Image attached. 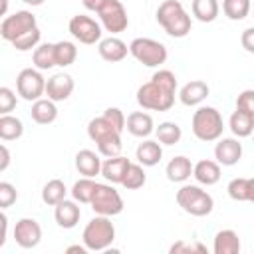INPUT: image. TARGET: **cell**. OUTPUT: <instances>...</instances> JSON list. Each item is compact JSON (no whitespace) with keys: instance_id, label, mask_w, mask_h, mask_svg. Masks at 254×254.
Returning a JSON list of instances; mask_svg holds the SVG:
<instances>
[{"instance_id":"6da1fadb","label":"cell","mask_w":254,"mask_h":254,"mask_svg":"<svg viewBox=\"0 0 254 254\" xmlns=\"http://www.w3.org/2000/svg\"><path fill=\"white\" fill-rule=\"evenodd\" d=\"M177 77L169 69H159L153 73L151 81L137 89V103L151 111H169L175 103Z\"/></svg>"},{"instance_id":"7a4b0ae2","label":"cell","mask_w":254,"mask_h":254,"mask_svg":"<svg viewBox=\"0 0 254 254\" xmlns=\"http://www.w3.org/2000/svg\"><path fill=\"white\" fill-rule=\"evenodd\" d=\"M87 135L91 141L97 143V149L105 157H117L123 149L121 145V131L105 117H95L87 125Z\"/></svg>"},{"instance_id":"3957f363","label":"cell","mask_w":254,"mask_h":254,"mask_svg":"<svg viewBox=\"0 0 254 254\" xmlns=\"http://www.w3.org/2000/svg\"><path fill=\"white\" fill-rule=\"evenodd\" d=\"M157 22L173 38H185L190 32V16L179 0H165L157 8Z\"/></svg>"},{"instance_id":"277c9868","label":"cell","mask_w":254,"mask_h":254,"mask_svg":"<svg viewBox=\"0 0 254 254\" xmlns=\"http://www.w3.org/2000/svg\"><path fill=\"white\" fill-rule=\"evenodd\" d=\"M222 129H224V123H222V115L218 109L214 107H198L192 115V133L196 139L200 141H216L220 139L222 135Z\"/></svg>"},{"instance_id":"5b68a950","label":"cell","mask_w":254,"mask_h":254,"mask_svg":"<svg viewBox=\"0 0 254 254\" xmlns=\"http://www.w3.org/2000/svg\"><path fill=\"white\" fill-rule=\"evenodd\" d=\"M81 238H83V244L87 246V250H105L115 240V226L109 220V216L97 214L95 218H91L87 222Z\"/></svg>"},{"instance_id":"8992f818","label":"cell","mask_w":254,"mask_h":254,"mask_svg":"<svg viewBox=\"0 0 254 254\" xmlns=\"http://www.w3.org/2000/svg\"><path fill=\"white\" fill-rule=\"evenodd\" d=\"M177 202L185 212H189L192 216H206L212 212V206H214L212 196L194 185L181 187L177 190Z\"/></svg>"},{"instance_id":"52a82bcc","label":"cell","mask_w":254,"mask_h":254,"mask_svg":"<svg viewBox=\"0 0 254 254\" xmlns=\"http://www.w3.org/2000/svg\"><path fill=\"white\" fill-rule=\"evenodd\" d=\"M129 54L147 67H157L167 60V48L151 38H135L129 44Z\"/></svg>"},{"instance_id":"ba28073f","label":"cell","mask_w":254,"mask_h":254,"mask_svg":"<svg viewBox=\"0 0 254 254\" xmlns=\"http://www.w3.org/2000/svg\"><path fill=\"white\" fill-rule=\"evenodd\" d=\"M16 89H18V95H22V99L38 101L46 93V79H44V75L40 73L38 67L36 69L26 67L16 77Z\"/></svg>"},{"instance_id":"9c48e42d","label":"cell","mask_w":254,"mask_h":254,"mask_svg":"<svg viewBox=\"0 0 254 254\" xmlns=\"http://www.w3.org/2000/svg\"><path fill=\"white\" fill-rule=\"evenodd\" d=\"M89 204H91L95 214H103V216H115L123 210V198L111 185H99L97 183L95 194H93Z\"/></svg>"},{"instance_id":"30bf717a","label":"cell","mask_w":254,"mask_h":254,"mask_svg":"<svg viewBox=\"0 0 254 254\" xmlns=\"http://www.w3.org/2000/svg\"><path fill=\"white\" fill-rule=\"evenodd\" d=\"M32 28H36V16L28 10H18L12 16H6L0 24V36L6 42H14L16 38H20L22 34L30 32Z\"/></svg>"},{"instance_id":"8fae6325","label":"cell","mask_w":254,"mask_h":254,"mask_svg":"<svg viewBox=\"0 0 254 254\" xmlns=\"http://www.w3.org/2000/svg\"><path fill=\"white\" fill-rule=\"evenodd\" d=\"M99 20L103 24V28L111 34H119L125 32L129 26V18H127V10L123 8V4L119 0H107L103 4V8L97 12Z\"/></svg>"},{"instance_id":"7c38bea8","label":"cell","mask_w":254,"mask_h":254,"mask_svg":"<svg viewBox=\"0 0 254 254\" xmlns=\"http://www.w3.org/2000/svg\"><path fill=\"white\" fill-rule=\"evenodd\" d=\"M67 28H69V34L77 42H81V44L91 46L95 42H101V26L93 18H89V16H83V14L73 16L69 20Z\"/></svg>"},{"instance_id":"4fadbf2b","label":"cell","mask_w":254,"mask_h":254,"mask_svg":"<svg viewBox=\"0 0 254 254\" xmlns=\"http://www.w3.org/2000/svg\"><path fill=\"white\" fill-rule=\"evenodd\" d=\"M14 240L20 248H34L42 240V228L34 218H20L14 226Z\"/></svg>"},{"instance_id":"5bb4252c","label":"cell","mask_w":254,"mask_h":254,"mask_svg":"<svg viewBox=\"0 0 254 254\" xmlns=\"http://www.w3.org/2000/svg\"><path fill=\"white\" fill-rule=\"evenodd\" d=\"M214 157H216V163L218 165H224V167H232L240 161L242 157V145L232 139V137H226V139H220L214 147Z\"/></svg>"},{"instance_id":"9a60e30c","label":"cell","mask_w":254,"mask_h":254,"mask_svg":"<svg viewBox=\"0 0 254 254\" xmlns=\"http://www.w3.org/2000/svg\"><path fill=\"white\" fill-rule=\"evenodd\" d=\"M73 91V79L67 73H56L46 81V95L52 101H64Z\"/></svg>"},{"instance_id":"2e32d148","label":"cell","mask_w":254,"mask_h":254,"mask_svg":"<svg viewBox=\"0 0 254 254\" xmlns=\"http://www.w3.org/2000/svg\"><path fill=\"white\" fill-rule=\"evenodd\" d=\"M208 91H210V89H208V85H206L204 81H200V79H192V81H189V83H185V85L181 87V91H179V99H181L183 105L192 107V105L202 103V101L206 99Z\"/></svg>"},{"instance_id":"e0dca14e","label":"cell","mask_w":254,"mask_h":254,"mask_svg":"<svg viewBox=\"0 0 254 254\" xmlns=\"http://www.w3.org/2000/svg\"><path fill=\"white\" fill-rule=\"evenodd\" d=\"M129 165H131L129 159H125V157H121V155H117V157H107L105 163L101 165V175H103L109 183L121 185L123 179H125V173H127Z\"/></svg>"},{"instance_id":"ac0fdd59","label":"cell","mask_w":254,"mask_h":254,"mask_svg":"<svg viewBox=\"0 0 254 254\" xmlns=\"http://www.w3.org/2000/svg\"><path fill=\"white\" fill-rule=\"evenodd\" d=\"M97 50H99V56H101L105 62H111V64L121 62V60L127 56V52H129L127 44H125L123 40L115 38V36H109V38L101 40L99 46H97Z\"/></svg>"},{"instance_id":"d6986e66","label":"cell","mask_w":254,"mask_h":254,"mask_svg":"<svg viewBox=\"0 0 254 254\" xmlns=\"http://www.w3.org/2000/svg\"><path fill=\"white\" fill-rule=\"evenodd\" d=\"M54 216H56V222L62 226V228H73L77 222H79V216H81V210L79 206L73 202V200H62L56 204V210H54Z\"/></svg>"},{"instance_id":"ffe728a7","label":"cell","mask_w":254,"mask_h":254,"mask_svg":"<svg viewBox=\"0 0 254 254\" xmlns=\"http://www.w3.org/2000/svg\"><path fill=\"white\" fill-rule=\"evenodd\" d=\"M192 177L200 183V185H216L218 179H220V165L216 161H210V159H202L198 161L194 167H192Z\"/></svg>"},{"instance_id":"44dd1931","label":"cell","mask_w":254,"mask_h":254,"mask_svg":"<svg viewBox=\"0 0 254 254\" xmlns=\"http://www.w3.org/2000/svg\"><path fill=\"white\" fill-rule=\"evenodd\" d=\"M101 159L99 155H95L93 151L89 149H81L77 155H75V169L83 175V177H95L101 173Z\"/></svg>"},{"instance_id":"7402d4cb","label":"cell","mask_w":254,"mask_h":254,"mask_svg":"<svg viewBox=\"0 0 254 254\" xmlns=\"http://www.w3.org/2000/svg\"><path fill=\"white\" fill-rule=\"evenodd\" d=\"M127 131L135 137H149L153 129V117L145 111H133L127 117Z\"/></svg>"},{"instance_id":"603a6c76","label":"cell","mask_w":254,"mask_h":254,"mask_svg":"<svg viewBox=\"0 0 254 254\" xmlns=\"http://www.w3.org/2000/svg\"><path fill=\"white\" fill-rule=\"evenodd\" d=\"M212 250H214V254H238L240 252V238H238V234L234 230H230V228L216 232Z\"/></svg>"},{"instance_id":"cb8c5ba5","label":"cell","mask_w":254,"mask_h":254,"mask_svg":"<svg viewBox=\"0 0 254 254\" xmlns=\"http://www.w3.org/2000/svg\"><path fill=\"white\" fill-rule=\"evenodd\" d=\"M167 179L173 181V183H185L190 175H192V163L190 159L179 155V157H173L167 165Z\"/></svg>"},{"instance_id":"d4e9b609","label":"cell","mask_w":254,"mask_h":254,"mask_svg":"<svg viewBox=\"0 0 254 254\" xmlns=\"http://www.w3.org/2000/svg\"><path fill=\"white\" fill-rule=\"evenodd\" d=\"M32 119L40 125H48V123H54L56 117H58V107H56V101H52L50 97L48 99H38L34 101L32 105Z\"/></svg>"},{"instance_id":"484cf974","label":"cell","mask_w":254,"mask_h":254,"mask_svg":"<svg viewBox=\"0 0 254 254\" xmlns=\"http://www.w3.org/2000/svg\"><path fill=\"white\" fill-rule=\"evenodd\" d=\"M135 157H137V161L143 167H155L161 161V157H163L161 143H157V141H143V143H139V147L135 151Z\"/></svg>"},{"instance_id":"4316f807","label":"cell","mask_w":254,"mask_h":254,"mask_svg":"<svg viewBox=\"0 0 254 254\" xmlns=\"http://www.w3.org/2000/svg\"><path fill=\"white\" fill-rule=\"evenodd\" d=\"M228 127L236 137H248V135L254 133V115H250V113H246L242 109H236L230 115Z\"/></svg>"},{"instance_id":"83f0119b","label":"cell","mask_w":254,"mask_h":254,"mask_svg":"<svg viewBox=\"0 0 254 254\" xmlns=\"http://www.w3.org/2000/svg\"><path fill=\"white\" fill-rule=\"evenodd\" d=\"M22 133H24V125H22V121L18 117H12L10 113L0 117V137H2V141L20 139Z\"/></svg>"},{"instance_id":"f1b7e54d","label":"cell","mask_w":254,"mask_h":254,"mask_svg":"<svg viewBox=\"0 0 254 254\" xmlns=\"http://www.w3.org/2000/svg\"><path fill=\"white\" fill-rule=\"evenodd\" d=\"M65 192H67V189H65L64 181L52 179V181L46 183V187H44V190H42V200H44L46 204H50V206H56L58 202H62V200L65 198Z\"/></svg>"},{"instance_id":"f546056e","label":"cell","mask_w":254,"mask_h":254,"mask_svg":"<svg viewBox=\"0 0 254 254\" xmlns=\"http://www.w3.org/2000/svg\"><path fill=\"white\" fill-rule=\"evenodd\" d=\"M95 189H97V183L91 177H83L71 187V196H73V200L87 204V202H91V198L95 194Z\"/></svg>"},{"instance_id":"4dcf8cb0","label":"cell","mask_w":254,"mask_h":254,"mask_svg":"<svg viewBox=\"0 0 254 254\" xmlns=\"http://www.w3.org/2000/svg\"><path fill=\"white\" fill-rule=\"evenodd\" d=\"M192 16L200 22H214L218 16L216 0H192Z\"/></svg>"},{"instance_id":"1f68e13d","label":"cell","mask_w":254,"mask_h":254,"mask_svg":"<svg viewBox=\"0 0 254 254\" xmlns=\"http://www.w3.org/2000/svg\"><path fill=\"white\" fill-rule=\"evenodd\" d=\"M34 65L42 69H50L56 65V44H42L34 50Z\"/></svg>"},{"instance_id":"d6a6232c","label":"cell","mask_w":254,"mask_h":254,"mask_svg":"<svg viewBox=\"0 0 254 254\" xmlns=\"http://www.w3.org/2000/svg\"><path fill=\"white\" fill-rule=\"evenodd\" d=\"M155 133H157L159 143H163V145H175V143L181 141V135H183L181 127H179L177 123H173V121L161 123V125L155 129Z\"/></svg>"},{"instance_id":"836d02e7","label":"cell","mask_w":254,"mask_h":254,"mask_svg":"<svg viewBox=\"0 0 254 254\" xmlns=\"http://www.w3.org/2000/svg\"><path fill=\"white\" fill-rule=\"evenodd\" d=\"M75 58H77V48H75V44L65 42V40L56 44V65H62V67L71 65V64L75 62Z\"/></svg>"},{"instance_id":"e575fe53","label":"cell","mask_w":254,"mask_h":254,"mask_svg":"<svg viewBox=\"0 0 254 254\" xmlns=\"http://www.w3.org/2000/svg\"><path fill=\"white\" fill-rule=\"evenodd\" d=\"M145 181H147V175H145L141 163H139V165L131 163L129 169H127V173H125V179H123L121 185H123L125 189H129V190H135V189H141V187L145 185Z\"/></svg>"},{"instance_id":"d590c367","label":"cell","mask_w":254,"mask_h":254,"mask_svg":"<svg viewBox=\"0 0 254 254\" xmlns=\"http://www.w3.org/2000/svg\"><path fill=\"white\" fill-rule=\"evenodd\" d=\"M222 10L230 20H244L250 12V0H224Z\"/></svg>"},{"instance_id":"8d00e7d4","label":"cell","mask_w":254,"mask_h":254,"mask_svg":"<svg viewBox=\"0 0 254 254\" xmlns=\"http://www.w3.org/2000/svg\"><path fill=\"white\" fill-rule=\"evenodd\" d=\"M38 44H40V30H38V26L32 28L30 32L22 34L20 38H16V40L12 42V46H14L16 50H20V52H28V50H32V48H38Z\"/></svg>"},{"instance_id":"74e56055","label":"cell","mask_w":254,"mask_h":254,"mask_svg":"<svg viewBox=\"0 0 254 254\" xmlns=\"http://www.w3.org/2000/svg\"><path fill=\"white\" fill-rule=\"evenodd\" d=\"M246 189H248V179H244V177L232 179V181L228 183V187H226L228 196H230L232 200H238V202L246 200Z\"/></svg>"},{"instance_id":"f35d334b","label":"cell","mask_w":254,"mask_h":254,"mask_svg":"<svg viewBox=\"0 0 254 254\" xmlns=\"http://www.w3.org/2000/svg\"><path fill=\"white\" fill-rule=\"evenodd\" d=\"M16 198H18L16 189L10 183L2 181L0 183V208H8L12 202H16Z\"/></svg>"},{"instance_id":"ab89813d","label":"cell","mask_w":254,"mask_h":254,"mask_svg":"<svg viewBox=\"0 0 254 254\" xmlns=\"http://www.w3.org/2000/svg\"><path fill=\"white\" fill-rule=\"evenodd\" d=\"M16 107V95L10 87H0V113L6 115Z\"/></svg>"},{"instance_id":"60d3db41","label":"cell","mask_w":254,"mask_h":254,"mask_svg":"<svg viewBox=\"0 0 254 254\" xmlns=\"http://www.w3.org/2000/svg\"><path fill=\"white\" fill-rule=\"evenodd\" d=\"M236 109H242L254 115V89H244L236 99Z\"/></svg>"},{"instance_id":"b9f144b4","label":"cell","mask_w":254,"mask_h":254,"mask_svg":"<svg viewBox=\"0 0 254 254\" xmlns=\"http://www.w3.org/2000/svg\"><path fill=\"white\" fill-rule=\"evenodd\" d=\"M103 115L119 129V131H123L125 129V125H127V119H125V115H123V111L121 109H117V107H107L105 111H103Z\"/></svg>"},{"instance_id":"7bdbcfd3","label":"cell","mask_w":254,"mask_h":254,"mask_svg":"<svg viewBox=\"0 0 254 254\" xmlns=\"http://www.w3.org/2000/svg\"><path fill=\"white\" fill-rule=\"evenodd\" d=\"M171 252L173 254H179V252H206V246H202V244H198V242H194V244H189V242H177V244H173L171 246Z\"/></svg>"},{"instance_id":"ee69618b","label":"cell","mask_w":254,"mask_h":254,"mask_svg":"<svg viewBox=\"0 0 254 254\" xmlns=\"http://www.w3.org/2000/svg\"><path fill=\"white\" fill-rule=\"evenodd\" d=\"M240 42H242V48H244L246 52L254 54V26H252V28H246V30L242 32Z\"/></svg>"},{"instance_id":"f6af8a7d","label":"cell","mask_w":254,"mask_h":254,"mask_svg":"<svg viewBox=\"0 0 254 254\" xmlns=\"http://www.w3.org/2000/svg\"><path fill=\"white\" fill-rule=\"evenodd\" d=\"M8 163H10L8 147L6 145H0V171H6L8 169Z\"/></svg>"},{"instance_id":"bcb514c9","label":"cell","mask_w":254,"mask_h":254,"mask_svg":"<svg viewBox=\"0 0 254 254\" xmlns=\"http://www.w3.org/2000/svg\"><path fill=\"white\" fill-rule=\"evenodd\" d=\"M105 2H107V0H81V4H83L87 10H91V12H99Z\"/></svg>"},{"instance_id":"7dc6e473","label":"cell","mask_w":254,"mask_h":254,"mask_svg":"<svg viewBox=\"0 0 254 254\" xmlns=\"http://www.w3.org/2000/svg\"><path fill=\"white\" fill-rule=\"evenodd\" d=\"M0 222H2V234H0V246H4V242H6V228H8V218H6V214H4V212L0 214Z\"/></svg>"},{"instance_id":"c3c4849f","label":"cell","mask_w":254,"mask_h":254,"mask_svg":"<svg viewBox=\"0 0 254 254\" xmlns=\"http://www.w3.org/2000/svg\"><path fill=\"white\" fill-rule=\"evenodd\" d=\"M246 200L254 202V177L248 179V189H246Z\"/></svg>"},{"instance_id":"681fc988","label":"cell","mask_w":254,"mask_h":254,"mask_svg":"<svg viewBox=\"0 0 254 254\" xmlns=\"http://www.w3.org/2000/svg\"><path fill=\"white\" fill-rule=\"evenodd\" d=\"M65 252H79V254H85V252H87V246H85V244H83V246H79V244H75V246H67Z\"/></svg>"},{"instance_id":"f907efd6","label":"cell","mask_w":254,"mask_h":254,"mask_svg":"<svg viewBox=\"0 0 254 254\" xmlns=\"http://www.w3.org/2000/svg\"><path fill=\"white\" fill-rule=\"evenodd\" d=\"M22 2H26V4H30V6H40L44 0H22Z\"/></svg>"},{"instance_id":"816d5d0a","label":"cell","mask_w":254,"mask_h":254,"mask_svg":"<svg viewBox=\"0 0 254 254\" xmlns=\"http://www.w3.org/2000/svg\"><path fill=\"white\" fill-rule=\"evenodd\" d=\"M6 8H8V0H2V10H0V14H2V16L6 14Z\"/></svg>"}]
</instances>
